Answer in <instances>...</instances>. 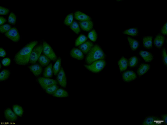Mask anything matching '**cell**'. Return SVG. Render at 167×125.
Here are the masks:
<instances>
[{
	"mask_svg": "<svg viewBox=\"0 0 167 125\" xmlns=\"http://www.w3.org/2000/svg\"><path fill=\"white\" fill-rule=\"evenodd\" d=\"M39 63L42 67L48 66L50 62V59L47 56L44 54H42L39 57L38 60Z\"/></svg>",
	"mask_w": 167,
	"mask_h": 125,
	"instance_id": "cb8c5ba5",
	"label": "cell"
},
{
	"mask_svg": "<svg viewBox=\"0 0 167 125\" xmlns=\"http://www.w3.org/2000/svg\"><path fill=\"white\" fill-rule=\"evenodd\" d=\"M105 58V53L101 47L98 45H94L89 52L86 58V61L88 64H90L95 61L104 59Z\"/></svg>",
	"mask_w": 167,
	"mask_h": 125,
	"instance_id": "7a4b0ae2",
	"label": "cell"
},
{
	"mask_svg": "<svg viewBox=\"0 0 167 125\" xmlns=\"http://www.w3.org/2000/svg\"><path fill=\"white\" fill-rule=\"evenodd\" d=\"M61 59L59 58L56 61V62L55 63L54 66L53 67V74L55 75H57L58 73L60 71L61 68Z\"/></svg>",
	"mask_w": 167,
	"mask_h": 125,
	"instance_id": "d4e9b609",
	"label": "cell"
},
{
	"mask_svg": "<svg viewBox=\"0 0 167 125\" xmlns=\"http://www.w3.org/2000/svg\"><path fill=\"white\" fill-rule=\"evenodd\" d=\"M161 118L162 119V120L163 121L165 125H167V114H164L161 116Z\"/></svg>",
	"mask_w": 167,
	"mask_h": 125,
	"instance_id": "ee69618b",
	"label": "cell"
},
{
	"mask_svg": "<svg viewBox=\"0 0 167 125\" xmlns=\"http://www.w3.org/2000/svg\"><path fill=\"white\" fill-rule=\"evenodd\" d=\"M5 119L10 121L14 122L17 119V116L15 113L10 108H8L4 112Z\"/></svg>",
	"mask_w": 167,
	"mask_h": 125,
	"instance_id": "5bb4252c",
	"label": "cell"
},
{
	"mask_svg": "<svg viewBox=\"0 0 167 125\" xmlns=\"http://www.w3.org/2000/svg\"><path fill=\"white\" fill-rule=\"evenodd\" d=\"M106 65V62L105 59H100L95 61L89 65H85L86 69L93 73H97L102 71Z\"/></svg>",
	"mask_w": 167,
	"mask_h": 125,
	"instance_id": "3957f363",
	"label": "cell"
},
{
	"mask_svg": "<svg viewBox=\"0 0 167 125\" xmlns=\"http://www.w3.org/2000/svg\"><path fill=\"white\" fill-rule=\"evenodd\" d=\"M53 96L56 98H66L68 97V93L67 91L63 89H58Z\"/></svg>",
	"mask_w": 167,
	"mask_h": 125,
	"instance_id": "603a6c76",
	"label": "cell"
},
{
	"mask_svg": "<svg viewBox=\"0 0 167 125\" xmlns=\"http://www.w3.org/2000/svg\"><path fill=\"white\" fill-rule=\"evenodd\" d=\"M161 122H163V120H160L157 116H148L145 119L142 125H158Z\"/></svg>",
	"mask_w": 167,
	"mask_h": 125,
	"instance_id": "9c48e42d",
	"label": "cell"
},
{
	"mask_svg": "<svg viewBox=\"0 0 167 125\" xmlns=\"http://www.w3.org/2000/svg\"><path fill=\"white\" fill-rule=\"evenodd\" d=\"M53 71V65L52 63H50L47 67L45 68L44 71L43 75L44 77L49 78L52 77Z\"/></svg>",
	"mask_w": 167,
	"mask_h": 125,
	"instance_id": "484cf974",
	"label": "cell"
},
{
	"mask_svg": "<svg viewBox=\"0 0 167 125\" xmlns=\"http://www.w3.org/2000/svg\"><path fill=\"white\" fill-rule=\"evenodd\" d=\"M11 28V26H10L9 24H4V25L0 26V32L1 34L6 33L10 31Z\"/></svg>",
	"mask_w": 167,
	"mask_h": 125,
	"instance_id": "8d00e7d4",
	"label": "cell"
},
{
	"mask_svg": "<svg viewBox=\"0 0 167 125\" xmlns=\"http://www.w3.org/2000/svg\"><path fill=\"white\" fill-rule=\"evenodd\" d=\"M29 69L35 76H39L41 74L42 72V67L41 65H32L31 66H29Z\"/></svg>",
	"mask_w": 167,
	"mask_h": 125,
	"instance_id": "44dd1931",
	"label": "cell"
},
{
	"mask_svg": "<svg viewBox=\"0 0 167 125\" xmlns=\"http://www.w3.org/2000/svg\"><path fill=\"white\" fill-rule=\"evenodd\" d=\"M118 65H119V68L120 72H123L127 69V67L129 66V63H128V60L125 57H121V58L119 59L117 62Z\"/></svg>",
	"mask_w": 167,
	"mask_h": 125,
	"instance_id": "2e32d148",
	"label": "cell"
},
{
	"mask_svg": "<svg viewBox=\"0 0 167 125\" xmlns=\"http://www.w3.org/2000/svg\"><path fill=\"white\" fill-rule=\"evenodd\" d=\"M87 37L85 35L81 34L75 41V46L78 47L87 41Z\"/></svg>",
	"mask_w": 167,
	"mask_h": 125,
	"instance_id": "4316f807",
	"label": "cell"
},
{
	"mask_svg": "<svg viewBox=\"0 0 167 125\" xmlns=\"http://www.w3.org/2000/svg\"><path fill=\"white\" fill-rule=\"evenodd\" d=\"M165 39V38L163 35L159 34L157 35L155 38L154 40V44L158 48H161L163 45Z\"/></svg>",
	"mask_w": 167,
	"mask_h": 125,
	"instance_id": "d6986e66",
	"label": "cell"
},
{
	"mask_svg": "<svg viewBox=\"0 0 167 125\" xmlns=\"http://www.w3.org/2000/svg\"><path fill=\"white\" fill-rule=\"evenodd\" d=\"M88 37L92 41L95 42L97 40V35L95 30H91L88 34Z\"/></svg>",
	"mask_w": 167,
	"mask_h": 125,
	"instance_id": "e575fe53",
	"label": "cell"
},
{
	"mask_svg": "<svg viewBox=\"0 0 167 125\" xmlns=\"http://www.w3.org/2000/svg\"><path fill=\"white\" fill-rule=\"evenodd\" d=\"M127 41L132 51H135L138 49V47L140 46V43L138 42V41L130 37H127Z\"/></svg>",
	"mask_w": 167,
	"mask_h": 125,
	"instance_id": "7402d4cb",
	"label": "cell"
},
{
	"mask_svg": "<svg viewBox=\"0 0 167 125\" xmlns=\"http://www.w3.org/2000/svg\"><path fill=\"white\" fill-rule=\"evenodd\" d=\"M7 20L5 19V18L3 17V16L0 17V25H4V24L6 22Z\"/></svg>",
	"mask_w": 167,
	"mask_h": 125,
	"instance_id": "7bdbcfd3",
	"label": "cell"
},
{
	"mask_svg": "<svg viewBox=\"0 0 167 125\" xmlns=\"http://www.w3.org/2000/svg\"><path fill=\"white\" fill-rule=\"evenodd\" d=\"M74 15L73 13L69 14L68 15L66 16V17L64 20V23L66 26H70L71 24L73 22L74 20Z\"/></svg>",
	"mask_w": 167,
	"mask_h": 125,
	"instance_id": "4dcf8cb0",
	"label": "cell"
},
{
	"mask_svg": "<svg viewBox=\"0 0 167 125\" xmlns=\"http://www.w3.org/2000/svg\"><path fill=\"white\" fill-rule=\"evenodd\" d=\"M150 65L146 63H142L140 67H138L137 70V74L139 76H142L145 74L150 70Z\"/></svg>",
	"mask_w": 167,
	"mask_h": 125,
	"instance_id": "ac0fdd59",
	"label": "cell"
},
{
	"mask_svg": "<svg viewBox=\"0 0 167 125\" xmlns=\"http://www.w3.org/2000/svg\"><path fill=\"white\" fill-rule=\"evenodd\" d=\"M43 51V45H40L34 48L32 51L30 56L29 62L31 64H35L38 60L39 57L41 55L42 52Z\"/></svg>",
	"mask_w": 167,
	"mask_h": 125,
	"instance_id": "277c9868",
	"label": "cell"
},
{
	"mask_svg": "<svg viewBox=\"0 0 167 125\" xmlns=\"http://www.w3.org/2000/svg\"><path fill=\"white\" fill-rule=\"evenodd\" d=\"M13 109L14 112L15 113L17 116L20 117L23 116L24 114V109L21 106H20L19 105H14Z\"/></svg>",
	"mask_w": 167,
	"mask_h": 125,
	"instance_id": "83f0119b",
	"label": "cell"
},
{
	"mask_svg": "<svg viewBox=\"0 0 167 125\" xmlns=\"http://www.w3.org/2000/svg\"><path fill=\"white\" fill-rule=\"evenodd\" d=\"M42 45H43V51H42L43 54L49 58L50 60L53 61H56L57 56L50 45L45 41H44Z\"/></svg>",
	"mask_w": 167,
	"mask_h": 125,
	"instance_id": "5b68a950",
	"label": "cell"
},
{
	"mask_svg": "<svg viewBox=\"0 0 167 125\" xmlns=\"http://www.w3.org/2000/svg\"><path fill=\"white\" fill-rule=\"evenodd\" d=\"M11 62V60L9 58H6L4 59L1 61V63L3 65V66L5 67H7L9 66Z\"/></svg>",
	"mask_w": 167,
	"mask_h": 125,
	"instance_id": "f35d334b",
	"label": "cell"
},
{
	"mask_svg": "<svg viewBox=\"0 0 167 125\" xmlns=\"http://www.w3.org/2000/svg\"><path fill=\"white\" fill-rule=\"evenodd\" d=\"M6 55V52L4 49L1 48H0V56L4 58V57H5Z\"/></svg>",
	"mask_w": 167,
	"mask_h": 125,
	"instance_id": "b9f144b4",
	"label": "cell"
},
{
	"mask_svg": "<svg viewBox=\"0 0 167 125\" xmlns=\"http://www.w3.org/2000/svg\"><path fill=\"white\" fill-rule=\"evenodd\" d=\"M139 54L146 62H151L153 59V54L147 51H140L139 52Z\"/></svg>",
	"mask_w": 167,
	"mask_h": 125,
	"instance_id": "e0dca14e",
	"label": "cell"
},
{
	"mask_svg": "<svg viewBox=\"0 0 167 125\" xmlns=\"http://www.w3.org/2000/svg\"><path fill=\"white\" fill-rule=\"evenodd\" d=\"M79 25L81 29L84 31H90L91 30H92L94 24L93 21L91 20H89L80 21Z\"/></svg>",
	"mask_w": 167,
	"mask_h": 125,
	"instance_id": "7c38bea8",
	"label": "cell"
},
{
	"mask_svg": "<svg viewBox=\"0 0 167 125\" xmlns=\"http://www.w3.org/2000/svg\"><path fill=\"white\" fill-rule=\"evenodd\" d=\"M70 56L77 60H82L84 58V55L82 51L80 49L76 48H74L71 50L70 51Z\"/></svg>",
	"mask_w": 167,
	"mask_h": 125,
	"instance_id": "4fadbf2b",
	"label": "cell"
},
{
	"mask_svg": "<svg viewBox=\"0 0 167 125\" xmlns=\"http://www.w3.org/2000/svg\"><path fill=\"white\" fill-rule=\"evenodd\" d=\"M58 89V85H54L51 86L50 87H48L44 90L48 94L53 95Z\"/></svg>",
	"mask_w": 167,
	"mask_h": 125,
	"instance_id": "d6a6232c",
	"label": "cell"
},
{
	"mask_svg": "<svg viewBox=\"0 0 167 125\" xmlns=\"http://www.w3.org/2000/svg\"><path fill=\"white\" fill-rule=\"evenodd\" d=\"M137 78V75L133 71H127L122 74V79L126 82H130Z\"/></svg>",
	"mask_w": 167,
	"mask_h": 125,
	"instance_id": "30bf717a",
	"label": "cell"
},
{
	"mask_svg": "<svg viewBox=\"0 0 167 125\" xmlns=\"http://www.w3.org/2000/svg\"><path fill=\"white\" fill-rule=\"evenodd\" d=\"M16 19H17V18H16L15 14L13 12L11 13L8 17V22L9 24L14 25L16 24Z\"/></svg>",
	"mask_w": 167,
	"mask_h": 125,
	"instance_id": "d590c367",
	"label": "cell"
},
{
	"mask_svg": "<svg viewBox=\"0 0 167 125\" xmlns=\"http://www.w3.org/2000/svg\"><path fill=\"white\" fill-rule=\"evenodd\" d=\"M57 81L61 87L66 88L67 85L66 76L64 69L61 68L60 71L57 75Z\"/></svg>",
	"mask_w": 167,
	"mask_h": 125,
	"instance_id": "ba28073f",
	"label": "cell"
},
{
	"mask_svg": "<svg viewBox=\"0 0 167 125\" xmlns=\"http://www.w3.org/2000/svg\"><path fill=\"white\" fill-rule=\"evenodd\" d=\"M5 35L14 42H17L20 39L19 31L15 27L12 28L10 31L5 33Z\"/></svg>",
	"mask_w": 167,
	"mask_h": 125,
	"instance_id": "52a82bcc",
	"label": "cell"
},
{
	"mask_svg": "<svg viewBox=\"0 0 167 125\" xmlns=\"http://www.w3.org/2000/svg\"><path fill=\"white\" fill-rule=\"evenodd\" d=\"M9 9L6 8L4 7H0V14L1 15H7L9 14Z\"/></svg>",
	"mask_w": 167,
	"mask_h": 125,
	"instance_id": "ab89813d",
	"label": "cell"
},
{
	"mask_svg": "<svg viewBox=\"0 0 167 125\" xmlns=\"http://www.w3.org/2000/svg\"><path fill=\"white\" fill-rule=\"evenodd\" d=\"M70 29L71 30L75 32L76 34H79L80 33L81 30H80V26L78 23L76 21H73L72 24L70 26Z\"/></svg>",
	"mask_w": 167,
	"mask_h": 125,
	"instance_id": "836d02e7",
	"label": "cell"
},
{
	"mask_svg": "<svg viewBox=\"0 0 167 125\" xmlns=\"http://www.w3.org/2000/svg\"><path fill=\"white\" fill-rule=\"evenodd\" d=\"M39 84L41 87L45 89L48 87H50L51 86L54 85H58V82L56 80L51 79L47 78L45 77H40L37 79Z\"/></svg>",
	"mask_w": 167,
	"mask_h": 125,
	"instance_id": "8992f818",
	"label": "cell"
},
{
	"mask_svg": "<svg viewBox=\"0 0 167 125\" xmlns=\"http://www.w3.org/2000/svg\"><path fill=\"white\" fill-rule=\"evenodd\" d=\"M93 46V44L92 42L90 41H86V42L79 46V49L82 51V52L84 54H86L90 51Z\"/></svg>",
	"mask_w": 167,
	"mask_h": 125,
	"instance_id": "8fae6325",
	"label": "cell"
},
{
	"mask_svg": "<svg viewBox=\"0 0 167 125\" xmlns=\"http://www.w3.org/2000/svg\"><path fill=\"white\" fill-rule=\"evenodd\" d=\"M38 44L37 41H34L23 47L15 54L14 61L15 63L20 65H26L29 62L30 56L34 48Z\"/></svg>",
	"mask_w": 167,
	"mask_h": 125,
	"instance_id": "6da1fadb",
	"label": "cell"
},
{
	"mask_svg": "<svg viewBox=\"0 0 167 125\" xmlns=\"http://www.w3.org/2000/svg\"><path fill=\"white\" fill-rule=\"evenodd\" d=\"M138 31L137 28H130L124 31L123 34L127 35L129 36H137L138 35Z\"/></svg>",
	"mask_w": 167,
	"mask_h": 125,
	"instance_id": "f1b7e54d",
	"label": "cell"
},
{
	"mask_svg": "<svg viewBox=\"0 0 167 125\" xmlns=\"http://www.w3.org/2000/svg\"><path fill=\"white\" fill-rule=\"evenodd\" d=\"M162 60L165 66L167 65V53L166 49L165 48L163 49L162 52Z\"/></svg>",
	"mask_w": 167,
	"mask_h": 125,
	"instance_id": "74e56055",
	"label": "cell"
},
{
	"mask_svg": "<svg viewBox=\"0 0 167 125\" xmlns=\"http://www.w3.org/2000/svg\"><path fill=\"white\" fill-rule=\"evenodd\" d=\"M161 32L164 35H166L167 34V22L165 23L164 25L163 26L162 28L161 29Z\"/></svg>",
	"mask_w": 167,
	"mask_h": 125,
	"instance_id": "60d3db41",
	"label": "cell"
},
{
	"mask_svg": "<svg viewBox=\"0 0 167 125\" xmlns=\"http://www.w3.org/2000/svg\"><path fill=\"white\" fill-rule=\"evenodd\" d=\"M74 18L79 21H85L91 20V17L89 15L83 13L82 11H76L74 13Z\"/></svg>",
	"mask_w": 167,
	"mask_h": 125,
	"instance_id": "9a60e30c",
	"label": "cell"
},
{
	"mask_svg": "<svg viewBox=\"0 0 167 125\" xmlns=\"http://www.w3.org/2000/svg\"><path fill=\"white\" fill-rule=\"evenodd\" d=\"M10 74V71L8 69H4L1 71L0 73V81H3L9 78Z\"/></svg>",
	"mask_w": 167,
	"mask_h": 125,
	"instance_id": "f546056e",
	"label": "cell"
},
{
	"mask_svg": "<svg viewBox=\"0 0 167 125\" xmlns=\"http://www.w3.org/2000/svg\"><path fill=\"white\" fill-rule=\"evenodd\" d=\"M153 37L147 36L143 38V45L144 47L147 49H150L153 47Z\"/></svg>",
	"mask_w": 167,
	"mask_h": 125,
	"instance_id": "ffe728a7",
	"label": "cell"
},
{
	"mask_svg": "<svg viewBox=\"0 0 167 125\" xmlns=\"http://www.w3.org/2000/svg\"><path fill=\"white\" fill-rule=\"evenodd\" d=\"M128 63H129V66L130 68H134V67H136L138 64V58L136 57V56L131 57V58H130V59L128 61Z\"/></svg>",
	"mask_w": 167,
	"mask_h": 125,
	"instance_id": "1f68e13d",
	"label": "cell"
}]
</instances>
